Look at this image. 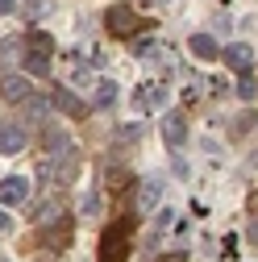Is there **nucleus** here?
<instances>
[{
    "label": "nucleus",
    "mask_w": 258,
    "mask_h": 262,
    "mask_svg": "<svg viewBox=\"0 0 258 262\" xmlns=\"http://www.w3.org/2000/svg\"><path fill=\"white\" fill-rule=\"evenodd\" d=\"M187 50H191V58H204V62L221 54V46H217V42H212L208 34H191V42H187Z\"/></svg>",
    "instance_id": "nucleus-13"
},
{
    "label": "nucleus",
    "mask_w": 258,
    "mask_h": 262,
    "mask_svg": "<svg viewBox=\"0 0 258 262\" xmlns=\"http://www.w3.org/2000/svg\"><path fill=\"white\" fill-rule=\"evenodd\" d=\"M163 100H167V83H146V88L138 92L134 108H138V113H150V108H158Z\"/></svg>",
    "instance_id": "nucleus-12"
},
{
    "label": "nucleus",
    "mask_w": 258,
    "mask_h": 262,
    "mask_svg": "<svg viewBox=\"0 0 258 262\" xmlns=\"http://www.w3.org/2000/svg\"><path fill=\"white\" fill-rule=\"evenodd\" d=\"M5 225H9V221H5V212H0V229H5Z\"/></svg>",
    "instance_id": "nucleus-26"
},
{
    "label": "nucleus",
    "mask_w": 258,
    "mask_h": 262,
    "mask_svg": "<svg viewBox=\"0 0 258 262\" xmlns=\"http://www.w3.org/2000/svg\"><path fill=\"white\" fill-rule=\"evenodd\" d=\"M100 262H125L129 258V221H117L100 233V250H96Z\"/></svg>",
    "instance_id": "nucleus-2"
},
{
    "label": "nucleus",
    "mask_w": 258,
    "mask_h": 262,
    "mask_svg": "<svg viewBox=\"0 0 258 262\" xmlns=\"http://www.w3.org/2000/svg\"><path fill=\"white\" fill-rule=\"evenodd\" d=\"M50 104H54V100H42V96H29V100H25V113H29V121H42Z\"/></svg>",
    "instance_id": "nucleus-16"
},
{
    "label": "nucleus",
    "mask_w": 258,
    "mask_h": 262,
    "mask_svg": "<svg viewBox=\"0 0 258 262\" xmlns=\"http://www.w3.org/2000/svg\"><path fill=\"white\" fill-rule=\"evenodd\" d=\"M113 100H117V83H113V79H100L96 92H92V108H109Z\"/></svg>",
    "instance_id": "nucleus-14"
},
{
    "label": "nucleus",
    "mask_w": 258,
    "mask_h": 262,
    "mask_svg": "<svg viewBox=\"0 0 258 262\" xmlns=\"http://www.w3.org/2000/svg\"><path fill=\"white\" fill-rule=\"evenodd\" d=\"M38 175L46 179V183H58V187H67L75 175H79V154L71 150V146H62V150H54L50 158H42V167H38Z\"/></svg>",
    "instance_id": "nucleus-1"
},
{
    "label": "nucleus",
    "mask_w": 258,
    "mask_h": 262,
    "mask_svg": "<svg viewBox=\"0 0 258 262\" xmlns=\"http://www.w3.org/2000/svg\"><path fill=\"white\" fill-rule=\"evenodd\" d=\"M13 9H17V0H0V17H9Z\"/></svg>",
    "instance_id": "nucleus-24"
},
{
    "label": "nucleus",
    "mask_w": 258,
    "mask_h": 262,
    "mask_svg": "<svg viewBox=\"0 0 258 262\" xmlns=\"http://www.w3.org/2000/svg\"><path fill=\"white\" fill-rule=\"evenodd\" d=\"M221 54H225V67H233V71H242V75L250 71V62H254V50H250L246 42H229Z\"/></svg>",
    "instance_id": "nucleus-9"
},
{
    "label": "nucleus",
    "mask_w": 258,
    "mask_h": 262,
    "mask_svg": "<svg viewBox=\"0 0 258 262\" xmlns=\"http://www.w3.org/2000/svg\"><path fill=\"white\" fill-rule=\"evenodd\" d=\"M158 200H163V183L158 179H142L138 183V212H154Z\"/></svg>",
    "instance_id": "nucleus-11"
},
{
    "label": "nucleus",
    "mask_w": 258,
    "mask_h": 262,
    "mask_svg": "<svg viewBox=\"0 0 258 262\" xmlns=\"http://www.w3.org/2000/svg\"><path fill=\"white\" fill-rule=\"evenodd\" d=\"M50 50H54V42H50V34H29V42H25V75H46L50 71Z\"/></svg>",
    "instance_id": "nucleus-3"
},
{
    "label": "nucleus",
    "mask_w": 258,
    "mask_h": 262,
    "mask_svg": "<svg viewBox=\"0 0 258 262\" xmlns=\"http://www.w3.org/2000/svg\"><path fill=\"white\" fill-rule=\"evenodd\" d=\"M0 96H5L9 104H25L34 92H29V79H25L21 71H9L5 79H0Z\"/></svg>",
    "instance_id": "nucleus-6"
},
{
    "label": "nucleus",
    "mask_w": 258,
    "mask_h": 262,
    "mask_svg": "<svg viewBox=\"0 0 258 262\" xmlns=\"http://www.w3.org/2000/svg\"><path fill=\"white\" fill-rule=\"evenodd\" d=\"M142 25H146V17H138V9H129V5H113L104 13V29L113 38H134Z\"/></svg>",
    "instance_id": "nucleus-4"
},
{
    "label": "nucleus",
    "mask_w": 258,
    "mask_h": 262,
    "mask_svg": "<svg viewBox=\"0 0 258 262\" xmlns=\"http://www.w3.org/2000/svg\"><path fill=\"white\" fill-rule=\"evenodd\" d=\"M50 100H54V108H58L62 117H75V121H79V117H88V104L79 100L71 88H54V96H50Z\"/></svg>",
    "instance_id": "nucleus-8"
},
{
    "label": "nucleus",
    "mask_w": 258,
    "mask_h": 262,
    "mask_svg": "<svg viewBox=\"0 0 258 262\" xmlns=\"http://www.w3.org/2000/svg\"><path fill=\"white\" fill-rule=\"evenodd\" d=\"M67 237H71V225L62 221L58 229H46V237H42V242H46V246H67Z\"/></svg>",
    "instance_id": "nucleus-17"
},
{
    "label": "nucleus",
    "mask_w": 258,
    "mask_h": 262,
    "mask_svg": "<svg viewBox=\"0 0 258 262\" xmlns=\"http://www.w3.org/2000/svg\"><path fill=\"white\" fill-rule=\"evenodd\" d=\"M100 204H104V195L92 187V191H83V200H79V212H83V216H96V212H100Z\"/></svg>",
    "instance_id": "nucleus-15"
},
{
    "label": "nucleus",
    "mask_w": 258,
    "mask_h": 262,
    "mask_svg": "<svg viewBox=\"0 0 258 262\" xmlns=\"http://www.w3.org/2000/svg\"><path fill=\"white\" fill-rule=\"evenodd\" d=\"M17 50H21V42H17V38H5V42H0V62L17 58Z\"/></svg>",
    "instance_id": "nucleus-19"
},
{
    "label": "nucleus",
    "mask_w": 258,
    "mask_h": 262,
    "mask_svg": "<svg viewBox=\"0 0 258 262\" xmlns=\"http://www.w3.org/2000/svg\"><path fill=\"white\" fill-rule=\"evenodd\" d=\"M21 150H25V129L5 121L0 125V154H21Z\"/></svg>",
    "instance_id": "nucleus-10"
},
{
    "label": "nucleus",
    "mask_w": 258,
    "mask_h": 262,
    "mask_svg": "<svg viewBox=\"0 0 258 262\" xmlns=\"http://www.w3.org/2000/svg\"><path fill=\"white\" fill-rule=\"evenodd\" d=\"M21 9H25V17H42L46 13V0H21Z\"/></svg>",
    "instance_id": "nucleus-21"
},
{
    "label": "nucleus",
    "mask_w": 258,
    "mask_h": 262,
    "mask_svg": "<svg viewBox=\"0 0 258 262\" xmlns=\"http://www.w3.org/2000/svg\"><path fill=\"white\" fill-rule=\"evenodd\" d=\"M246 233H250V242H258V216L250 221V229H246Z\"/></svg>",
    "instance_id": "nucleus-25"
},
{
    "label": "nucleus",
    "mask_w": 258,
    "mask_h": 262,
    "mask_svg": "<svg viewBox=\"0 0 258 262\" xmlns=\"http://www.w3.org/2000/svg\"><path fill=\"white\" fill-rule=\"evenodd\" d=\"M104 179H109L104 187H113V191H117V187H125V171H121V167H109V171H104Z\"/></svg>",
    "instance_id": "nucleus-20"
},
{
    "label": "nucleus",
    "mask_w": 258,
    "mask_h": 262,
    "mask_svg": "<svg viewBox=\"0 0 258 262\" xmlns=\"http://www.w3.org/2000/svg\"><path fill=\"white\" fill-rule=\"evenodd\" d=\"M238 96H242V100H254V96H258V79H254L250 71L238 79Z\"/></svg>",
    "instance_id": "nucleus-18"
},
{
    "label": "nucleus",
    "mask_w": 258,
    "mask_h": 262,
    "mask_svg": "<svg viewBox=\"0 0 258 262\" xmlns=\"http://www.w3.org/2000/svg\"><path fill=\"white\" fill-rule=\"evenodd\" d=\"M29 179L25 175H9V179H0V204H25L29 200Z\"/></svg>",
    "instance_id": "nucleus-7"
},
{
    "label": "nucleus",
    "mask_w": 258,
    "mask_h": 262,
    "mask_svg": "<svg viewBox=\"0 0 258 262\" xmlns=\"http://www.w3.org/2000/svg\"><path fill=\"white\" fill-rule=\"evenodd\" d=\"M150 50H154V42H150V38H138V42H134V54H138V58H146Z\"/></svg>",
    "instance_id": "nucleus-22"
},
{
    "label": "nucleus",
    "mask_w": 258,
    "mask_h": 262,
    "mask_svg": "<svg viewBox=\"0 0 258 262\" xmlns=\"http://www.w3.org/2000/svg\"><path fill=\"white\" fill-rule=\"evenodd\" d=\"M163 142H167L171 150H179V146L187 142V117H183L179 108L163 113Z\"/></svg>",
    "instance_id": "nucleus-5"
},
{
    "label": "nucleus",
    "mask_w": 258,
    "mask_h": 262,
    "mask_svg": "<svg viewBox=\"0 0 258 262\" xmlns=\"http://www.w3.org/2000/svg\"><path fill=\"white\" fill-rule=\"evenodd\" d=\"M154 262H187V254H183V250H171V254H163V258H154Z\"/></svg>",
    "instance_id": "nucleus-23"
}]
</instances>
